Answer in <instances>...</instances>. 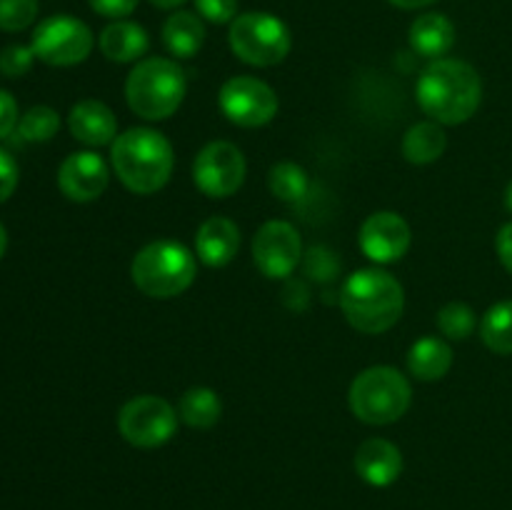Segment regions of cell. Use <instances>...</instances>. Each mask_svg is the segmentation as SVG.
<instances>
[{"instance_id":"6da1fadb","label":"cell","mask_w":512,"mask_h":510,"mask_svg":"<svg viewBox=\"0 0 512 510\" xmlns=\"http://www.w3.org/2000/svg\"><path fill=\"white\" fill-rule=\"evenodd\" d=\"M415 98L425 115L440 125H460L475 115L483 100V80L465 60H433L420 73Z\"/></svg>"},{"instance_id":"7a4b0ae2","label":"cell","mask_w":512,"mask_h":510,"mask_svg":"<svg viewBox=\"0 0 512 510\" xmlns=\"http://www.w3.org/2000/svg\"><path fill=\"white\" fill-rule=\"evenodd\" d=\"M110 163L128 190L138 195L158 193L173 175V145L153 128H130L110 145Z\"/></svg>"},{"instance_id":"3957f363","label":"cell","mask_w":512,"mask_h":510,"mask_svg":"<svg viewBox=\"0 0 512 510\" xmlns=\"http://www.w3.org/2000/svg\"><path fill=\"white\" fill-rule=\"evenodd\" d=\"M340 308L355 330L378 335L400 320L405 290L393 275L380 268L355 270L340 290Z\"/></svg>"},{"instance_id":"277c9868","label":"cell","mask_w":512,"mask_h":510,"mask_svg":"<svg viewBox=\"0 0 512 510\" xmlns=\"http://www.w3.org/2000/svg\"><path fill=\"white\" fill-rule=\"evenodd\" d=\"M185 73L175 60H138L125 80V98L130 110L145 120H165L180 108L185 98Z\"/></svg>"},{"instance_id":"5b68a950","label":"cell","mask_w":512,"mask_h":510,"mask_svg":"<svg viewBox=\"0 0 512 510\" xmlns=\"http://www.w3.org/2000/svg\"><path fill=\"white\" fill-rule=\"evenodd\" d=\"M195 273H198L195 255L178 240L148 243L138 250L130 265V275L140 293L160 300L185 293L193 285Z\"/></svg>"},{"instance_id":"8992f818","label":"cell","mask_w":512,"mask_h":510,"mask_svg":"<svg viewBox=\"0 0 512 510\" xmlns=\"http://www.w3.org/2000/svg\"><path fill=\"white\" fill-rule=\"evenodd\" d=\"M350 410L368 425H390L403 418L413 400V388L400 370L375 365L363 370L350 385Z\"/></svg>"},{"instance_id":"52a82bcc","label":"cell","mask_w":512,"mask_h":510,"mask_svg":"<svg viewBox=\"0 0 512 510\" xmlns=\"http://www.w3.org/2000/svg\"><path fill=\"white\" fill-rule=\"evenodd\" d=\"M230 48L243 63L255 68H273L288 58L293 35L288 25L273 13H243L230 23Z\"/></svg>"},{"instance_id":"ba28073f","label":"cell","mask_w":512,"mask_h":510,"mask_svg":"<svg viewBox=\"0 0 512 510\" xmlns=\"http://www.w3.org/2000/svg\"><path fill=\"white\" fill-rule=\"evenodd\" d=\"M93 45V30L73 15L45 18L33 30V40H30L35 58L55 65V68H70V65L83 63L93 53Z\"/></svg>"},{"instance_id":"9c48e42d","label":"cell","mask_w":512,"mask_h":510,"mask_svg":"<svg viewBox=\"0 0 512 510\" xmlns=\"http://www.w3.org/2000/svg\"><path fill=\"white\" fill-rule=\"evenodd\" d=\"M118 430L135 448H160L178 430V410L158 395H138L120 410Z\"/></svg>"},{"instance_id":"30bf717a","label":"cell","mask_w":512,"mask_h":510,"mask_svg":"<svg viewBox=\"0 0 512 510\" xmlns=\"http://www.w3.org/2000/svg\"><path fill=\"white\" fill-rule=\"evenodd\" d=\"M220 110L240 128H260L278 115V95L265 80L253 75L230 78L220 88Z\"/></svg>"},{"instance_id":"8fae6325","label":"cell","mask_w":512,"mask_h":510,"mask_svg":"<svg viewBox=\"0 0 512 510\" xmlns=\"http://www.w3.org/2000/svg\"><path fill=\"white\" fill-rule=\"evenodd\" d=\"M248 165L238 145L215 140L198 153L193 163V180L208 198H230L243 185Z\"/></svg>"},{"instance_id":"7c38bea8","label":"cell","mask_w":512,"mask_h":510,"mask_svg":"<svg viewBox=\"0 0 512 510\" xmlns=\"http://www.w3.org/2000/svg\"><path fill=\"white\" fill-rule=\"evenodd\" d=\"M303 258V240L295 225L285 220H268L253 238V260L260 273L270 280L293 275Z\"/></svg>"},{"instance_id":"4fadbf2b","label":"cell","mask_w":512,"mask_h":510,"mask_svg":"<svg viewBox=\"0 0 512 510\" xmlns=\"http://www.w3.org/2000/svg\"><path fill=\"white\" fill-rule=\"evenodd\" d=\"M410 225L405 223L403 215L380 210L373 213L360 228V248L373 263L388 265L398 263L410 248Z\"/></svg>"},{"instance_id":"5bb4252c","label":"cell","mask_w":512,"mask_h":510,"mask_svg":"<svg viewBox=\"0 0 512 510\" xmlns=\"http://www.w3.org/2000/svg\"><path fill=\"white\" fill-rule=\"evenodd\" d=\"M110 180L108 163L93 150H80L70 153L60 163L58 170V188L73 203H90L105 193Z\"/></svg>"},{"instance_id":"9a60e30c","label":"cell","mask_w":512,"mask_h":510,"mask_svg":"<svg viewBox=\"0 0 512 510\" xmlns=\"http://www.w3.org/2000/svg\"><path fill=\"white\" fill-rule=\"evenodd\" d=\"M355 470L373 488H388L403 473V453L385 438H368L355 453Z\"/></svg>"},{"instance_id":"2e32d148","label":"cell","mask_w":512,"mask_h":510,"mask_svg":"<svg viewBox=\"0 0 512 510\" xmlns=\"http://www.w3.org/2000/svg\"><path fill=\"white\" fill-rule=\"evenodd\" d=\"M68 128L75 140L90 148H100V145H113L118 138V120L115 113L100 100H80L70 108Z\"/></svg>"},{"instance_id":"e0dca14e","label":"cell","mask_w":512,"mask_h":510,"mask_svg":"<svg viewBox=\"0 0 512 510\" xmlns=\"http://www.w3.org/2000/svg\"><path fill=\"white\" fill-rule=\"evenodd\" d=\"M240 248V228L230 218L213 215L203 220V225L195 233V250L198 258L208 268H223L238 255Z\"/></svg>"},{"instance_id":"ac0fdd59","label":"cell","mask_w":512,"mask_h":510,"mask_svg":"<svg viewBox=\"0 0 512 510\" xmlns=\"http://www.w3.org/2000/svg\"><path fill=\"white\" fill-rule=\"evenodd\" d=\"M100 53L113 63H135L143 58L150 48V38L143 25L133 20H115L105 25L98 38Z\"/></svg>"},{"instance_id":"d6986e66","label":"cell","mask_w":512,"mask_h":510,"mask_svg":"<svg viewBox=\"0 0 512 510\" xmlns=\"http://www.w3.org/2000/svg\"><path fill=\"white\" fill-rule=\"evenodd\" d=\"M410 48L430 60H440L455 45V25L443 13H423L410 25Z\"/></svg>"},{"instance_id":"ffe728a7","label":"cell","mask_w":512,"mask_h":510,"mask_svg":"<svg viewBox=\"0 0 512 510\" xmlns=\"http://www.w3.org/2000/svg\"><path fill=\"white\" fill-rule=\"evenodd\" d=\"M163 43L175 58H195L205 43V23L200 15L178 10L163 25Z\"/></svg>"},{"instance_id":"44dd1931","label":"cell","mask_w":512,"mask_h":510,"mask_svg":"<svg viewBox=\"0 0 512 510\" xmlns=\"http://www.w3.org/2000/svg\"><path fill=\"white\" fill-rule=\"evenodd\" d=\"M408 368L418 380L433 383L448 375L453 368V348L443 338H420L415 340L408 353Z\"/></svg>"},{"instance_id":"7402d4cb","label":"cell","mask_w":512,"mask_h":510,"mask_svg":"<svg viewBox=\"0 0 512 510\" xmlns=\"http://www.w3.org/2000/svg\"><path fill=\"white\" fill-rule=\"evenodd\" d=\"M445 148H448V135L435 120L413 125L403 138V155L413 165L435 163L445 153Z\"/></svg>"},{"instance_id":"603a6c76","label":"cell","mask_w":512,"mask_h":510,"mask_svg":"<svg viewBox=\"0 0 512 510\" xmlns=\"http://www.w3.org/2000/svg\"><path fill=\"white\" fill-rule=\"evenodd\" d=\"M223 415V403L210 388H190L178 403V418L190 428H213Z\"/></svg>"},{"instance_id":"cb8c5ba5","label":"cell","mask_w":512,"mask_h":510,"mask_svg":"<svg viewBox=\"0 0 512 510\" xmlns=\"http://www.w3.org/2000/svg\"><path fill=\"white\" fill-rule=\"evenodd\" d=\"M480 338L493 353L512 355V300L493 305L480 320Z\"/></svg>"},{"instance_id":"d4e9b609","label":"cell","mask_w":512,"mask_h":510,"mask_svg":"<svg viewBox=\"0 0 512 510\" xmlns=\"http://www.w3.org/2000/svg\"><path fill=\"white\" fill-rule=\"evenodd\" d=\"M270 193L283 203H298L308 193V173L298 163H278L268 175Z\"/></svg>"},{"instance_id":"484cf974","label":"cell","mask_w":512,"mask_h":510,"mask_svg":"<svg viewBox=\"0 0 512 510\" xmlns=\"http://www.w3.org/2000/svg\"><path fill=\"white\" fill-rule=\"evenodd\" d=\"M60 130V115L50 105H35L28 113L20 115L18 133L28 143H45Z\"/></svg>"},{"instance_id":"4316f807","label":"cell","mask_w":512,"mask_h":510,"mask_svg":"<svg viewBox=\"0 0 512 510\" xmlns=\"http://www.w3.org/2000/svg\"><path fill=\"white\" fill-rule=\"evenodd\" d=\"M475 325H478V318H475V310L470 308L468 303L453 300V303H448L440 308L438 328L445 338H450V340L470 338L475 330Z\"/></svg>"},{"instance_id":"83f0119b","label":"cell","mask_w":512,"mask_h":510,"mask_svg":"<svg viewBox=\"0 0 512 510\" xmlns=\"http://www.w3.org/2000/svg\"><path fill=\"white\" fill-rule=\"evenodd\" d=\"M38 18V0H0V30L20 33Z\"/></svg>"},{"instance_id":"f1b7e54d","label":"cell","mask_w":512,"mask_h":510,"mask_svg":"<svg viewBox=\"0 0 512 510\" xmlns=\"http://www.w3.org/2000/svg\"><path fill=\"white\" fill-rule=\"evenodd\" d=\"M35 63V53L30 45H8V48L0 50V75L5 78H23L25 73H30Z\"/></svg>"},{"instance_id":"f546056e","label":"cell","mask_w":512,"mask_h":510,"mask_svg":"<svg viewBox=\"0 0 512 510\" xmlns=\"http://www.w3.org/2000/svg\"><path fill=\"white\" fill-rule=\"evenodd\" d=\"M200 18L208 23L225 25L238 18V0H195Z\"/></svg>"},{"instance_id":"4dcf8cb0","label":"cell","mask_w":512,"mask_h":510,"mask_svg":"<svg viewBox=\"0 0 512 510\" xmlns=\"http://www.w3.org/2000/svg\"><path fill=\"white\" fill-rule=\"evenodd\" d=\"M18 163L13 160V155L0 150V203L10 198L18 188Z\"/></svg>"},{"instance_id":"1f68e13d","label":"cell","mask_w":512,"mask_h":510,"mask_svg":"<svg viewBox=\"0 0 512 510\" xmlns=\"http://www.w3.org/2000/svg\"><path fill=\"white\" fill-rule=\"evenodd\" d=\"M90 8L98 15L110 20H123L138 8V0H88Z\"/></svg>"},{"instance_id":"d6a6232c","label":"cell","mask_w":512,"mask_h":510,"mask_svg":"<svg viewBox=\"0 0 512 510\" xmlns=\"http://www.w3.org/2000/svg\"><path fill=\"white\" fill-rule=\"evenodd\" d=\"M18 123V103H15V98L8 90H0V140L8 138V135L18 128Z\"/></svg>"},{"instance_id":"836d02e7","label":"cell","mask_w":512,"mask_h":510,"mask_svg":"<svg viewBox=\"0 0 512 510\" xmlns=\"http://www.w3.org/2000/svg\"><path fill=\"white\" fill-rule=\"evenodd\" d=\"M495 248H498V258L503 263V268L512 275V223H505L498 230V238H495Z\"/></svg>"},{"instance_id":"e575fe53","label":"cell","mask_w":512,"mask_h":510,"mask_svg":"<svg viewBox=\"0 0 512 510\" xmlns=\"http://www.w3.org/2000/svg\"><path fill=\"white\" fill-rule=\"evenodd\" d=\"M388 3H393L395 8H403V10H418V8H425V5L435 3V0H388Z\"/></svg>"},{"instance_id":"d590c367","label":"cell","mask_w":512,"mask_h":510,"mask_svg":"<svg viewBox=\"0 0 512 510\" xmlns=\"http://www.w3.org/2000/svg\"><path fill=\"white\" fill-rule=\"evenodd\" d=\"M150 3L160 10H173V8H178V5H183L185 0H150Z\"/></svg>"},{"instance_id":"8d00e7d4","label":"cell","mask_w":512,"mask_h":510,"mask_svg":"<svg viewBox=\"0 0 512 510\" xmlns=\"http://www.w3.org/2000/svg\"><path fill=\"white\" fill-rule=\"evenodd\" d=\"M5 250H8V233H5L3 223H0V258L5 255Z\"/></svg>"},{"instance_id":"74e56055","label":"cell","mask_w":512,"mask_h":510,"mask_svg":"<svg viewBox=\"0 0 512 510\" xmlns=\"http://www.w3.org/2000/svg\"><path fill=\"white\" fill-rule=\"evenodd\" d=\"M505 208H508L512 213V180H510L508 188H505Z\"/></svg>"}]
</instances>
